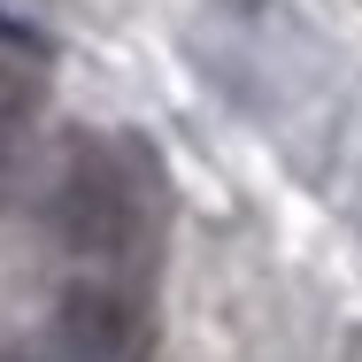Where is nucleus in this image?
Listing matches in <instances>:
<instances>
[{"label":"nucleus","mask_w":362,"mask_h":362,"mask_svg":"<svg viewBox=\"0 0 362 362\" xmlns=\"http://www.w3.org/2000/svg\"><path fill=\"white\" fill-rule=\"evenodd\" d=\"M0 362H85V355H70L54 332H39V339H16V347H8Z\"/></svg>","instance_id":"obj_3"},{"label":"nucleus","mask_w":362,"mask_h":362,"mask_svg":"<svg viewBox=\"0 0 362 362\" xmlns=\"http://www.w3.org/2000/svg\"><path fill=\"white\" fill-rule=\"evenodd\" d=\"M54 231L70 239V255L85 270H116L139 278L162 247V185L139 139L77 146L54 177Z\"/></svg>","instance_id":"obj_1"},{"label":"nucleus","mask_w":362,"mask_h":362,"mask_svg":"<svg viewBox=\"0 0 362 362\" xmlns=\"http://www.w3.org/2000/svg\"><path fill=\"white\" fill-rule=\"evenodd\" d=\"M47 332L85 362H154V308H146L139 278H116V270L70 278Z\"/></svg>","instance_id":"obj_2"},{"label":"nucleus","mask_w":362,"mask_h":362,"mask_svg":"<svg viewBox=\"0 0 362 362\" xmlns=\"http://www.w3.org/2000/svg\"><path fill=\"white\" fill-rule=\"evenodd\" d=\"M347 362H362V332H355V339H347Z\"/></svg>","instance_id":"obj_4"}]
</instances>
